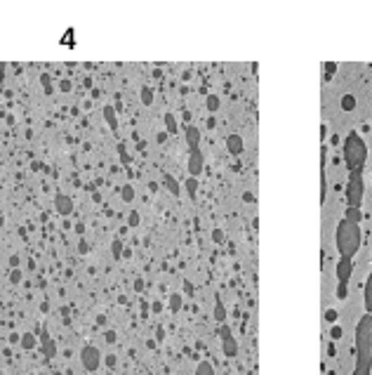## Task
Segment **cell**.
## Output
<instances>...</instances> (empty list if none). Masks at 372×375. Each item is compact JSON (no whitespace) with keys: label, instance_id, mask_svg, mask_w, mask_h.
Segmentation results:
<instances>
[{"label":"cell","instance_id":"cell-1","mask_svg":"<svg viewBox=\"0 0 372 375\" xmlns=\"http://www.w3.org/2000/svg\"><path fill=\"white\" fill-rule=\"evenodd\" d=\"M356 368L372 371V316L365 314L356 326Z\"/></svg>","mask_w":372,"mask_h":375},{"label":"cell","instance_id":"cell-2","mask_svg":"<svg viewBox=\"0 0 372 375\" xmlns=\"http://www.w3.org/2000/svg\"><path fill=\"white\" fill-rule=\"evenodd\" d=\"M337 250H339L341 258H351L358 253V248L363 243V234H361V225L349 222V220H341L337 225Z\"/></svg>","mask_w":372,"mask_h":375},{"label":"cell","instance_id":"cell-3","mask_svg":"<svg viewBox=\"0 0 372 375\" xmlns=\"http://www.w3.org/2000/svg\"><path fill=\"white\" fill-rule=\"evenodd\" d=\"M368 161V144L361 137V132L351 130L346 135V142H344V163L349 172L353 170H363V165Z\"/></svg>","mask_w":372,"mask_h":375},{"label":"cell","instance_id":"cell-4","mask_svg":"<svg viewBox=\"0 0 372 375\" xmlns=\"http://www.w3.org/2000/svg\"><path fill=\"white\" fill-rule=\"evenodd\" d=\"M363 196H365L363 170L349 172V182H346V208H356V210H361Z\"/></svg>","mask_w":372,"mask_h":375},{"label":"cell","instance_id":"cell-5","mask_svg":"<svg viewBox=\"0 0 372 375\" xmlns=\"http://www.w3.org/2000/svg\"><path fill=\"white\" fill-rule=\"evenodd\" d=\"M351 271H353V260L339 258V262H337V281H339V286H349Z\"/></svg>","mask_w":372,"mask_h":375},{"label":"cell","instance_id":"cell-6","mask_svg":"<svg viewBox=\"0 0 372 375\" xmlns=\"http://www.w3.org/2000/svg\"><path fill=\"white\" fill-rule=\"evenodd\" d=\"M222 342H224V354H226V356H236L238 347H236V340L231 338V333L226 331V328L222 331Z\"/></svg>","mask_w":372,"mask_h":375},{"label":"cell","instance_id":"cell-7","mask_svg":"<svg viewBox=\"0 0 372 375\" xmlns=\"http://www.w3.org/2000/svg\"><path fill=\"white\" fill-rule=\"evenodd\" d=\"M83 364L90 368V371H95L97 364H99V354H97L95 347H85V352H83Z\"/></svg>","mask_w":372,"mask_h":375},{"label":"cell","instance_id":"cell-8","mask_svg":"<svg viewBox=\"0 0 372 375\" xmlns=\"http://www.w3.org/2000/svg\"><path fill=\"white\" fill-rule=\"evenodd\" d=\"M189 170H191V175H198V172L203 170V156H201V151L198 149H191V163H189Z\"/></svg>","mask_w":372,"mask_h":375},{"label":"cell","instance_id":"cell-9","mask_svg":"<svg viewBox=\"0 0 372 375\" xmlns=\"http://www.w3.org/2000/svg\"><path fill=\"white\" fill-rule=\"evenodd\" d=\"M226 147H229V151H231L234 156H238V153L243 151V140H240L238 135H231V137L226 140Z\"/></svg>","mask_w":372,"mask_h":375},{"label":"cell","instance_id":"cell-10","mask_svg":"<svg viewBox=\"0 0 372 375\" xmlns=\"http://www.w3.org/2000/svg\"><path fill=\"white\" fill-rule=\"evenodd\" d=\"M365 311L372 316V271H370V276H368V281H365Z\"/></svg>","mask_w":372,"mask_h":375},{"label":"cell","instance_id":"cell-11","mask_svg":"<svg viewBox=\"0 0 372 375\" xmlns=\"http://www.w3.org/2000/svg\"><path fill=\"white\" fill-rule=\"evenodd\" d=\"M57 208H59V213H71V201L66 198V196H57Z\"/></svg>","mask_w":372,"mask_h":375},{"label":"cell","instance_id":"cell-12","mask_svg":"<svg viewBox=\"0 0 372 375\" xmlns=\"http://www.w3.org/2000/svg\"><path fill=\"white\" fill-rule=\"evenodd\" d=\"M344 220L361 225V210H356V208H346V217H344Z\"/></svg>","mask_w":372,"mask_h":375},{"label":"cell","instance_id":"cell-13","mask_svg":"<svg viewBox=\"0 0 372 375\" xmlns=\"http://www.w3.org/2000/svg\"><path fill=\"white\" fill-rule=\"evenodd\" d=\"M196 375H214L212 364H207V361H203V364L198 366V371H196Z\"/></svg>","mask_w":372,"mask_h":375},{"label":"cell","instance_id":"cell-14","mask_svg":"<svg viewBox=\"0 0 372 375\" xmlns=\"http://www.w3.org/2000/svg\"><path fill=\"white\" fill-rule=\"evenodd\" d=\"M214 319H217V321H224V319H226V311H224L222 302H217V307H214Z\"/></svg>","mask_w":372,"mask_h":375},{"label":"cell","instance_id":"cell-15","mask_svg":"<svg viewBox=\"0 0 372 375\" xmlns=\"http://www.w3.org/2000/svg\"><path fill=\"white\" fill-rule=\"evenodd\" d=\"M346 295H349V286H337V298L346 300Z\"/></svg>","mask_w":372,"mask_h":375},{"label":"cell","instance_id":"cell-16","mask_svg":"<svg viewBox=\"0 0 372 375\" xmlns=\"http://www.w3.org/2000/svg\"><path fill=\"white\" fill-rule=\"evenodd\" d=\"M217 107H219V99H217V97H210V99H207V109H210V111H217Z\"/></svg>","mask_w":372,"mask_h":375},{"label":"cell","instance_id":"cell-17","mask_svg":"<svg viewBox=\"0 0 372 375\" xmlns=\"http://www.w3.org/2000/svg\"><path fill=\"white\" fill-rule=\"evenodd\" d=\"M43 352L50 354V356L54 354V342H52V340H45V349H43Z\"/></svg>","mask_w":372,"mask_h":375},{"label":"cell","instance_id":"cell-18","mask_svg":"<svg viewBox=\"0 0 372 375\" xmlns=\"http://www.w3.org/2000/svg\"><path fill=\"white\" fill-rule=\"evenodd\" d=\"M35 344V338L33 335H24V347H33Z\"/></svg>","mask_w":372,"mask_h":375},{"label":"cell","instance_id":"cell-19","mask_svg":"<svg viewBox=\"0 0 372 375\" xmlns=\"http://www.w3.org/2000/svg\"><path fill=\"white\" fill-rule=\"evenodd\" d=\"M123 196H125V201H132V187H125V189H123Z\"/></svg>","mask_w":372,"mask_h":375},{"label":"cell","instance_id":"cell-20","mask_svg":"<svg viewBox=\"0 0 372 375\" xmlns=\"http://www.w3.org/2000/svg\"><path fill=\"white\" fill-rule=\"evenodd\" d=\"M325 319H328V321H335V319H337V311H335V309H330L328 314H325Z\"/></svg>","mask_w":372,"mask_h":375},{"label":"cell","instance_id":"cell-21","mask_svg":"<svg viewBox=\"0 0 372 375\" xmlns=\"http://www.w3.org/2000/svg\"><path fill=\"white\" fill-rule=\"evenodd\" d=\"M351 375H370V371H361V368H353V373Z\"/></svg>","mask_w":372,"mask_h":375},{"label":"cell","instance_id":"cell-22","mask_svg":"<svg viewBox=\"0 0 372 375\" xmlns=\"http://www.w3.org/2000/svg\"><path fill=\"white\" fill-rule=\"evenodd\" d=\"M165 120H168V128L174 130V118H172V116H165Z\"/></svg>","mask_w":372,"mask_h":375}]
</instances>
